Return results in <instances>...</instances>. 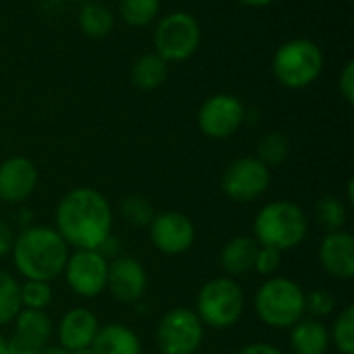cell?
Returning a JSON list of instances; mask_svg holds the SVG:
<instances>
[{
  "label": "cell",
  "instance_id": "28",
  "mask_svg": "<svg viewBox=\"0 0 354 354\" xmlns=\"http://www.w3.org/2000/svg\"><path fill=\"white\" fill-rule=\"evenodd\" d=\"M120 214L131 226H149L153 220V207L143 195H129L120 201Z\"/></svg>",
  "mask_w": 354,
  "mask_h": 354
},
{
  "label": "cell",
  "instance_id": "23",
  "mask_svg": "<svg viewBox=\"0 0 354 354\" xmlns=\"http://www.w3.org/2000/svg\"><path fill=\"white\" fill-rule=\"evenodd\" d=\"M21 309V284L12 274L0 270V328L10 324Z\"/></svg>",
  "mask_w": 354,
  "mask_h": 354
},
{
  "label": "cell",
  "instance_id": "1",
  "mask_svg": "<svg viewBox=\"0 0 354 354\" xmlns=\"http://www.w3.org/2000/svg\"><path fill=\"white\" fill-rule=\"evenodd\" d=\"M112 220V207L100 191L77 187L56 205L54 230L68 247L100 251L110 241Z\"/></svg>",
  "mask_w": 354,
  "mask_h": 354
},
{
  "label": "cell",
  "instance_id": "21",
  "mask_svg": "<svg viewBox=\"0 0 354 354\" xmlns=\"http://www.w3.org/2000/svg\"><path fill=\"white\" fill-rule=\"evenodd\" d=\"M12 322H15L12 334H19V336L27 338L39 346H48L52 332H54V326H52V319L46 315V311L21 309Z\"/></svg>",
  "mask_w": 354,
  "mask_h": 354
},
{
  "label": "cell",
  "instance_id": "13",
  "mask_svg": "<svg viewBox=\"0 0 354 354\" xmlns=\"http://www.w3.org/2000/svg\"><path fill=\"white\" fill-rule=\"evenodd\" d=\"M106 288L118 303H137L145 295L147 274L137 259L116 257L108 263Z\"/></svg>",
  "mask_w": 354,
  "mask_h": 354
},
{
  "label": "cell",
  "instance_id": "33",
  "mask_svg": "<svg viewBox=\"0 0 354 354\" xmlns=\"http://www.w3.org/2000/svg\"><path fill=\"white\" fill-rule=\"evenodd\" d=\"M340 93H342V97L348 102V104H353L354 102V62H346V66H344V71H342V75H340Z\"/></svg>",
  "mask_w": 354,
  "mask_h": 354
},
{
  "label": "cell",
  "instance_id": "30",
  "mask_svg": "<svg viewBox=\"0 0 354 354\" xmlns=\"http://www.w3.org/2000/svg\"><path fill=\"white\" fill-rule=\"evenodd\" d=\"M336 307V301L334 297L328 292V290H313L309 295H305V311L311 313L313 319H322V317H328Z\"/></svg>",
  "mask_w": 354,
  "mask_h": 354
},
{
  "label": "cell",
  "instance_id": "17",
  "mask_svg": "<svg viewBox=\"0 0 354 354\" xmlns=\"http://www.w3.org/2000/svg\"><path fill=\"white\" fill-rule=\"evenodd\" d=\"M290 346L297 354H326L330 348V332L319 319L301 317L292 326Z\"/></svg>",
  "mask_w": 354,
  "mask_h": 354
},
{
  "label": "cell",
  "instance_id": "10",
  "mask_svg": "<svg viewBox=\"0 0 354 354\" xmlns=\"http://www.w3.org/2000/svg\"><path fill=\"white\" fill-rule=\"evenodd\" d=\"M62 274L75 295L83 299H95L106 290L108 261L102 251L77 249L73 255H68Z\"/></svg>",
  "mask_w": 354,
  "mask_h": 354
},
{
  "label": "cell",
  "instance_id": "11",
  "mask_svg": "<svg viewBox=\"0 0 354 354\" xmlns=\"http://www.w3.org/2000/svg\"><path fill=\"white\" fill-rule=\"evenodd\" d=\"M245 106L232 93H216L207 97L197 114V124L203 135L212 139H226L234 135L245 122Z\"/></svg>",
  "mask_w": 354,
  "mask_h": 354
},
{
  "label": "cell",
  "instance_id": "31",
  "mask_svg": "<svg viewBox=\"0 0 354 354\" xmlns=\"http://www.w3.org/2000/svg\"><path fill=\"white\" fill-rule=\"evenodd\" d=\"M280 263H282V251L259 245V251H257V257H255V266L253 268L261 276H270L272 278L280 270Z\"/></svg>",
  "mask_w": 354,
  "mask_h": 354
},
{
  "label": "cell",
  "instance_id": "34",
  "mask_svg": "<svg viewBox=\"0 0 354 354\" xmlns=\"http://www.w3.org/2000/svg\"><path fill=\"white\" fill-rule=\"evenodd\" d=\"M12 243H15V234H12V230H10V228L0 220V257H4L6 253H10Z\"/></svg>",
  "mask_w": 354,
  "mask_h": 354
},
{
  "label": "cell",
  "instance_id": "5",
  "mask_svg": "<svg viewBox=\"0 0 354 354\" xmlns=\"http://www.w3.org/2000/svg\"><path fill=\"white\" fill-rule=\"evenodd\" d=\"M255 311L270 328H292L305 315V292L288 278H270L255 295Z\"/></svg>",
  "mask_w": 354,
  "mask_h": 354
},
{
  "label": "cell",
  "instance_id": "19",
  "mask_svg": "<svg viewBox=\"0 0 354 354\" xmlns=\"http://www.w3.org/2000/svg\"><path fill=\"white\" fill-rule=\"evenodd\" d=\"M91 348L97 354H141L137 334L120 324H108L100 328Z\"/></svg>",
  "mask_w": 354,
  "mask_h": 354
},
{
  "label": "cell",
  "instance_id": "36",
  "mask_svg": "<svg viewBox=\"0 0 354 354\" xmlns=\"http://www.w3.org/2000/svg\"><path fill=\"white\" fill-rule=\"evenodd\" d=\"M41 354H73L71 351L62 348V346H44Z\"/></svg>",
  "mask_w": 354,
  "mask_h": 354
},
{
  "label": "cell",
  "instance_id": "27",
  "mask_svg": "<svg viewBox=\"0 0 354 354\" xmlns=\"http://www.w3.org/2000/svg\"><path fill=\"white\" fill-rule=\"evenodd\" d=\"M330 342H334L340 354H354V305H346L338 315L330 332Z\"/></svg>",
  "mask_w": 354,
  "mask_h": 354
},
{
  "label": "cell",
  "instance_id": "32",
  "mask_svg": "<svg viewBox=\"0 0 354 354\" xmlns=\"http://www.w3.org/2000/svg\"><path fill=\"white\" fill-rule=\"evenodd\" d=\"M44 346L19 336V334H12L8 340H6V354H41Z\"/></svg>",
  "mask_w": 354,
  "mask_h": 354
},
{
  "label": "cell",
  "instance_id": "3",
  "mask_svg": "<svg viewBox=\"0 0 354 354\" xmlns=\"http://www.w3.org/2000/svg\"><path fill=\"white\" fill-rule=\"evenodd\" d=\"M309 222L305 212L292 201H274L259 209L253 232L261 247H272L278 251L292 249L307 236Z\"/></svg>",
  "mask_w": 354,
  "mask_h": 354
},
{
  "label": "cell",
  "instance_id": "38",
  "mask_svg": "<svg viewBox=\"0 0 354 354\" xmlns=\"http://www.w3.org/2000/svg\"><path fill=\"white\" fill-rule=\"evenodd\" d=\"M353 189H354V183H353V180H348V203H354Z\"/></svg>",
  "mask_w": 354,
  "mask_h": 354
},
{
  "label": "cell",
  "instance_id": "18",
  "mask_svg": "<svg viewBox=\"0 0 354 354\" xmlns=\"http://www.w3.org/2000/svg\"><path fill=\"white\" fill-rule=\"evenodd\" d=\"M259 243L253 236H236L228 241L220 253V263L228 276H245L253 270Z\"/></svg>",
  "mask_w": 354,
  "mask_h": 354
},
{
  "label": "cell",
  "instance_id": "24",
  "mask_svg": "<svg viewBox=\"0 0 354 354\" xmlns=\"http://www.w3.org/2000/svg\"><path fill=\"white\" fill-rule=\"evenodd\" d=\"M118 12L122 21L131 27L149 25L160 12V0H120Z\"/></svg>",
  "mask_w": 354,
  "mask_h": 354
},
{
  "label": "cell",
  "instance_id": "6",
  "mask_svg": "<svg viewBox=\"0 0 354 354\" xmlns=\"http://www.w3.org/2000/svg\"><path fill=\"white\" fill-rule=\"evenodd\" d=\"M245 311L243 288L232 278H214L197 295V317L214 330L232 328Z\"/></svg>",
  "mask_w": 354,
  "mask_h": 354
},
{
  "label": "cell",
  "instance_id": "20",
  "mask_svg": "<svg viewBox=\"0 0 354 354\" xmlns=\"http://www.w3.org/2000/svg\"><path fill=\"white\" fill-rule=\"evenodd\" d=\"M168 79V62L156 52L143 54L131 68V81L143 91L158 89Z\"/></svg>",
  "mask_w": 354,
  "mask_h": 354
},
{
  "label": "cell",
  "instance_id": "9",
  "mask_svg": "<svg viewBox=\"0 0 354 354\" xmlns=\"http://www.w3.org/2000/svg\"><path fill=\"white\" fill-rule=\"evenodd\" d=\"M270 180V168L255 156H245L230 162V166L222 174V191L232 201L249 203L259 199L268 191Z\"/></svg>",
  "mask_w": 354,
  "mask_h": 354
},
{
  "label": "cell",
  "instance_id": "22",
  "mask_svg": "<svg viewBox=\"0 0 354 354\" xmlns=\"http://www.w3.org/2000/svg\"><path fill=\"white\" fill-rule=\"evenodd\" d=\"M79 27L87 37H106L114 27V15L100 2H87L79 12Z\"/></svg>",
  "mask_w": 354,
  "mask_h": 354
},
{
  "label": "cell",
  "instance_id": "16",
  "mask_svg": "<svg viewBox=\"0 0 354 354\" xmlns=\"http://www.w3.org/2000/svg\"><path fill=\"white\" fill-rule=\"evenodd\" d=\"M97 330H100V324H97V317L93 311L85 309V307L71 309L64 313V317L58 324L60 346L71 353L91 348Z\"/></svg>",
  "mask_w": 354,
  "mask_h": 354
},
{
  "label": "cell",
  "instance_id": "37",
  "mask_svg": "<svg viewBox=\"0 0 354 354\" xmlns=\"http://www.w3.org/2000/svg\"><path fill=\"white\" fill-rule=\"evenodd\" d=\"M239 2H243L247 6H268V4H272L276 0H239Z\"/></svg>",
  "mask_w": 354,
  "mask_h": 354
},
{
  "label": "cell",
  "instance_id": "8",
  "mask_svg": "<svg viewBox=\"0 0 354 354\" xmlns=\"http://www.w3.org/2000/svg\"><path fill=\"white\" fill-rule=\"evenodd\" d=\"M156 342L162 354H195L203 342V324L191 309H172L160 319Z\"/></svg>",
  "mask_w": 354,
  "mask_h": 354
},
{
  "label": "cell",
  "instance_id": "15",
  "mask_svg": "<svg viewBox=\"0 0 354 354\" xmlns=\"http://www.w3.org/2000/svg\"><path fill=\"white\" fill-rule=\"evenodd\" d=\"M319 261L324 270L338 280H351L354 276V239L346 230L328 232L319 247Z\"/></svg>",
  "mask_w": 354,
  "mask_h": 354
},
{
  "label": "cell",
  "instance_id": "39",
  "mask_svg": "<svg viewBox=\"0 0 354 354\" xmlns=\"http://www.w3.org/2000/svg\"><path fill=\"white\" fill-rule=\"evenodd\" d=\"M0 354H6V340L0 336Z\"/></svg>",
  "mask_w": 354,
  "mask_h": 354
},
{
  "label": "cell",
  "instance_id": "7",
  "mask_svg": "<svg viewBox=\"0 0 354 354\" xmlns=\"http://www.w3.org/2000/svg\"><path fill=\"white\" fill-rule=\"evenodd\" d=\"M201 41V29L193 15L189 12H170L166 15L153 33L156 54L162 56L168 64L183 62L195 54Z\"/></svg>",
  "mask_w": 354,
  "mask_h": 354
},
{
  "label": "cell",
  "instance_id": "29",
  "mask_svg": "<svg viewBox=\"0 0 354 354\" xmlns=\"http://www.w3.org/2000/svg\"><path fill=\"white\" fill-rule=\"evenodd\" d=\"M52 303V286L41 280H25L21 286V307L44 311Z\"/></svg>",
  "mask_w": 354,
  "mask_h": 354
},
{
  "label": "cell",
  "instance_id": "35",
  "mask_svg": "<svg viewBox=\"0 0 354 354\" xmlns=\"http://www.w3.org/2000/svg\"><path fill=\"white\" fill-rule=\"evenodd\" d=\"M236 354H284L280 348L272 346V344H263V342H255L249 346H243Z\"/></svg>",
  "mask_w": 354,
  "mask_h": 354
},
{
  "label": "cell",
  "instance_id": "14",
  "mask_svg": "<svg viewBox=\"0 0 354 354\" xmlns=\"http://www.w3.org/2000/svg\"><path fill=\"white\" fill-rule=\"evenodd\" d=\"M37 168L23 156L8 158L0 164V201L23 203L37 187Z\"/></svg>",
  "mask_w": 354,
  "mask_h": 354
},
{
  "label": "cell",
  "instance_id": "40",
  "mask_svg": "<svg viewBox=\"0 0 354 354\" xmlns=\"http://www.w3.org/2000/svg\"><path fill=\"white\" fill-rule=\"evenodd\" d=\"M73 354H97L93 348H85V351H77V353H73Z\"/></svg>",
  "mask_w": 354,
  "mask_h": 354
},
{
  "label": "cell",
  "instance_id": "25",
  "mask_svg": "<svg viewBox=\"0 0 354 354\" xmlns=\"http://www.w3.org/2000/svg\"><path fill=\"white\" fill-rule=\"evenodd\" d=\"M290 151V141L282 133H268L261 137L257 145V160H261L268 168L280 166Z\"/></svg>",
  "mask_w": 354,
  "mask_h": 354
},
{
  "label": "cell",
  "instance_id": "4",
  "mask_svg": "<svg viewBox=\"0 0 354 354\" xmlns=\"http://www.w3.org/2000/svg\"><path fill=\"white\" fill-rule=\"evenodd\" d=\"M324 68L322 48L305 37L284 41L272 60L274 77L288 89H303L317 81Z\"/></svg>",
  "mask_w": 354,
  "mask_h": 354
},
{
  "label": "cell",
  "instance_id": "26",
  "mask_svg": "<svg viewBox=\"0 0 354 354\" xmlns=\"http://www.w3.org/2000/svg\"><path fill=\"white\" fill-rule=\"evenodd\" d=\"M315 214H317L319 224H322L328 232L344 230L346 220H348L346 205H344L338 197H332V195H328V197H324V199L317 201Z\"/></svg>",
  "mask_w": 354,
  "mask_h": 354
},
{
  "label": "cell",
  "instance_id": "2",
  "mask_svg": "<svg viewBox=\"0 0 354 354\" xmlns=\"http://www.w3.org/2000/svg\"><path fill=\"white\" fill-rule=\"evenodd\" d=\"M12 263L25 280L50 282L58 278L68 259V245L48 226H31L12 243Z\"/></svg>",
  "mask_w": 354,
  "mask_h": 354
},
{
  "label": "cell",
  "instance_id": "12",
  "mask_svg": "<svg viewBox=\"0 0 354 354\" xmlns=\"http://www.w3.org/2000/svg\"><path fill=\"white\" fill-rule=\"evenodd\" d=\"M149 236L158 251L164 255H180L195 243V226L180 212H164L153 216Z\"/></svg>",
  "mask_w": 354,
  "mask_h": 354
}]
</instances>
